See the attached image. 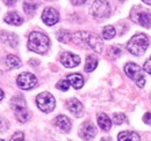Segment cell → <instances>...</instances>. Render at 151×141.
Returning <instances> with one entry per match:
<instances>
[{"instance_id":"obj_1","label":"cell","mask_w":151,"mask_h":141,"mask_svg":"<svg viewBox=\"0 0 151 141\" xmlns=\"http://www.w3.org/2000/svg\"><path fill=\"white\" fill-rule=\"evenodd\" d=\"M73 41L76 43L79 44H87L93 51L96 53H101L102 51V41L100 39V37L98 35H95L93 33L90 31H78L73 35Z\"/></svg>"},{"instance_id":"obj_2","label":"cell","mask_w":151,"mask_h":141,"mask_svg":"<svg viewBox=\"0 0 151 141\" xmlns=\"http://www.w3.org/2000/svg\"><path fill=\"white\" fill-rule=\"evenodd\" d=\"M50 41L47 36L42 33L34 31L29 35L28 38V48L29 50L36 53H45L49 49Z\"/></svg>"},{"instance_id":"obj_3","label":"cell","mask_w":151,"mask_h":141,"mask_svg":"<svg viewBox=\"0 0 151 141\" xmlns=\"http://www.w3.org/2000/svg\"><path fill=\"white\" fill-rule=\"evenodd\" d=\"M149 46V38L144 34H136L127 43L128 51L134 56H142Z\"/></svg>"},{"instance_id":"obj_4","label":"cell","mask_w":151,"mask_h":141,"mask_svg":"<svg viewBox=\"0 0 151 141\" xmlns=\"http://www.w3.org/2000/svg\"><path fill=\"white\" fill-rule=\"evenodd\" d=\"M130 18L134 22L138 23L139 26H142L144 28H150L151 27V13L143 9L139 6L132 8V13H130Z\"/></svg>"},{"instance_id":"obj_5","label":"cell","mask_w":151,"mask_h":141,"mask_svg":"<svg viewBox=\"0 0 151 141\" xmlns=\"http://www.w3.org/2000/svg\"><path fill=\"white\" fill-rule=\"evenodd\" d=\"M91 13L98 20H105L111 14V6L106 0H95L91 7Z\"/></svg>"},{"instance_id":"obj_6","label":"cell","mask_w":151,"mask_h":141,"mask_svg":"<svg viewBox=\"0 0 151 141\" xmlns=\"http://www.w3.org/2000/svg\"><path fill=\"white\" fill-rule=\"evenodd\" d=\"M124 72H126V74H127L132 80H134V81L137 83L138 87H141V88L144 87L145 78H144V75L142 74V70H141V67H139L138 65H136V64H134V63H129V64H127V65L124 66Z\"/></svg>"},{"instance_id":"obj_7","label":"cell","mask_w":151,"mask_h":141,"mask_svg":"<svg viewBox=\"0 0 151 141\" xmlns=\"http://www.w3.org/2000/svg\"><path fill=\"white\" fill-rule=\"evenodd\" d=\"M36 103L43 112H51L55 109V98L50 93H41L36 97Z\"/></svg>"},{"instance_id":"obj_8","label":"cell","mask_w":151,"mask_h":141,"mask_svg":"<svg viewBox=\"0 0 151 141\" xmlns=\"http://www.w3.org/2000/svg\"><path fill=\"white\" fill-rule=\"evenodd\" d=\"M17 82H18V86L21 89L29 90V89L34 88L36 86L37 79H36V76L34 74L26 72V73H22V74H20L19 76H18Z\"/></svg>"},{"instance_id":"obj_9","label":"cell","mask_w":151,"mask_h":141,"mask_svg":"<svg viewBox=\"0 0 151 141\" xmlns=\"http://www.w3.org/2000/svg\"><path fill=\"white\" fill-rule=\"evenodd\" d=\"M42 20L47 26H54L59 21V14L55 8L47 7L42 13Z\"/></svg>"},{"instance_id":"obj_10","label":"cell","mask_w":151,"mask_h":141,"mask_svg":"<svg viewBox=\"0 0 151 141\" xmlns=\"http://www.w3.org/2000/svg\"><path fill=\"white\" fill-rule=\"evenodd\" d=\"M96 134V130L95 126L91 122H85L80 126L79 130V135L84 139V140H91L93 139Z\"/></svg>"},{"instance_id":"obj_11","label":"cell","mask_w":151,"mask_h":141,"mask_svg":"<svg viewBox=\"0 0 151 141\" xmlns=\"http://www.w3.org/2000/svg\"><path fill=\"white\" fill-rule=\"evenodd\" d=\"M60 63H62L65 67L72 68V67H76V66L79 65L80 58H79V56H77V54H73V53H71V52H65V53H63L62 57H60Z\"/></svg>"},{"instance_id":"obj_12","label":"cell","mask_w":151,"mask_h":141,"mask_svg":"<svg viewBox=\"0 0 151 141\" xmlns=\"http://www.w3.org/2000/svg\"><path fill=\"white\" fill-rule=\"evenodd\" d=\"M66 106H68L69 111H70L75 117H81V116H83L84 108H83V104H81L78 100H76V98L70 100V101L66 103Z\"/></svg>"},{"instance_id":"obj_13","label":"cell","mask_w":151,"mask_h":141,"mask_svg":"<svg viewBox=\"0 0 151 141\" xmlns=\"http://www.w3.org/2000/svg\"><path fill=\"white\" fill-rule=\"evenodd\" d=\"M0 36H1V41H2L5 44L9 45L11 48H17V46H18L19 39H18V37H17L15 34L7 33V31H1Z\"/></svg>"},{"instance_id":"obj_14","label":"cell","mask_w":151,"mask_h":141,"mask_svg":"<svg viewBox=\"0 0 151 141\" xmlns=\"http://www.w3.org/2000/svg\"><path fill=\"white\" fill-rule=\"evenodd\" d=\"M55 125L57 127H59L60 130H63L64 132H69L71 130V120L66 117V116H58L55 118Z\"/></svg>"},{"instance_id":"obj_15","label":"cell","mask_w":151,"mask_h":141,"mask_svg":"<svg viewBox=\"0 0 151 141\" xmlns=\"http://www.w3.org/2000/svg\"><path fill=\"white\" fill-rule=\"evenodd\" d=\"M66 80L69 81V83L76 89H80L84 85V79L80 74L78 73H75V74H69Z\"/></svg>"},{"instance_id":"obj_16","label":"cell","mask_w":151,"mask_h":141,"mask_svg":"<svg viewBox=\"0 0 151 141\" xmlns=\"http://www.w3.org/2000/svg\"><path fill=\"white\" fill-rule=\"evenodd\" d=\"M98 124L100 126L101 130L104 131H109L111 130V126H112V120L109 119V117L106 115V113H99L98 115Z\"/></svg>"},{"instance_id":"obj_17","label":"cell","mask_w":151,"mask_h":141,"mask_svg":"<svg viewBox=\"0 0 151 141\" xmlns=\"http://www.w3.org/2000/svg\"><path fill=\"white\" fill-rule=\"evenodd\" d=\"M117 139L119 141H139V135L132 131H124L119 133Z\"/></svg>"},{"instance_id":"obj_18","label":"cell","mask_w":151,"mask_h":141,"mask_svg":"<svg viewBox=\"0 0 151 141\" xmlns=\"http://www.w3.org/2000/svg\"><path fill=\"white\" fill-rule=\"evenodd\" d=\"M5 22L8 23V24H12V26H20V24H22L23 19L21 18L17 12H11L6 15Z\"/></svg>"},{"instance_id":"obj_19","label":"cell","mask_w":151,"mask_h":141,"mask_svg":"<svg viewBox=\"0 0 151 141\" xmlns=\"http://www.w3.org/2000/svg\"><path fill=\"white\" fill-rule=\"evenodd\" d=\"M5 63H6L7 67L11 68V70L19 68V67H21V65H22V64H21V60H20L17 56H13V54H8V56L6 57Z\"/></svg>"},{"instance_id":"obj_20","label":"cell","mask_w":151,"mask_h":141,"mask_svg":"<svg viewBox=\"0 0 151 141\" xmlns=\"http://www.w3.org/2000/svg\"><path fill=\"white\" fill-rule=\"evenodd\" d=\"M15 111V117L17 119L21 122V123H26L29 118H30V113L28 112V110L26 109V106L23 108H19V109H14Z\"/></svg>"},{"instance_id":"obj_21","label":"cell","mask_w":151,"mask_h":141,"mask_svg":"<svg viewBox=\"0 0 151 141\" xmlns=\"http://www.w3.org/2000/svg\"><path fill=\"white\" fill-rule=\"evenodd\" d=\"M37 2L35 0H24L23 1V11L26 14L32 15L35 13L36 8H37Z\"/></svg>"},{"instance_id":"obj_22","label":"cell","mask_w":151,"mask_h":141,"mask_svg":"<svg viewBox=\"0 0 151 141\" xmlns=\"http://www.w3.org/2000/svg\"><path fill=\"white\" fill-rule=\"evenodd\" d=\"M96 65H98V59L95 56H88L86 58V65H85V70L86 72H92L96 68Z\"/></svg>"},{"instance_id":"obj_23","label":"cell","mask_w":151,"mask_h":141,"mask_svg":"<svg viewBox=\"0 0 151 141\" xmlns=\"http://www.w3.org/2000/svg\"><path fill=\"white\" fill-rule=\"evenodd\" d=\"M71 38H72V35H71L70 31H68V30L62 29V30H59V31L57 33V39H58L59 42H62V43H68V42H70Z\"/></svg>"},{"instance_id":"obj_24","label":"cell","mask_w":151,"mask_h":141,"mask_svg":"<svg viewBox=\"0 0 151 141\" xmlns=\"http://www.w3.org/2000/svg\"><path fill=\"white\" fill-rule=\"evenodd\" d=\"M115 34H116V31H115V29H114L112 26H107L102 30V36H104L105 39H112L114 36H115Z\"/></svg>"},{"instance_id":"obj_25","label":"cell","mask_w":151,"mask_h":141,"mask_svg":"<svg viewBox=\"0 0 151 141\" xmlns=\"http://www.w3.org/2000/svg\"><path fill=\"white\" fill-rule=\"evenodd\" d=\"M12 106H13V109L23 108V106H26V102H24V100L22 97L17 96V97H13L12 98Z\"/></svg>"},{"instance_id":"obj_26","label":"cell","mask_w":151,"mask_h":141,"mask_svg":"<svg viewBox=\"0 0 151 141\" xmlns=\"http://www.w3.org/2000/svg\"><path fill=\"white\" fill-rule=\"evenodd\" d=\"M56 87L59 89V90L66 91V90L69 89V87H70V83H69V81H68V80H62V81H59V82L57 83Z\"/></svg>"},{"instance_id":"obj_27","label":"cell","mask_w":151,"mask_h":141,"mask_svg":"<svg viewBox=\"0 0 151 141\" xmlns=\"http://www.w3.org/2000/svg\"><path fill=\"white\" fill-rule=\"evenodd\" d=\"M113 120L115 124L120 125V124H122L124 120H126V116H124L123 113H115L113 117Z\"/></svg>"},{"instance_id":"obj_28","label":"cell","mask_w":151,"mask_h":141,"mask_svg":"<svg viewBox=\"0 0 151 141\" xmlns=\"http://www.w3.org/2000/svg\"><path fill=\"white\" fill-rule=\"evenodd\" d=\"M11 141H24V134L22 132H15Z\"/></svg>"},{"instance_id":"obj_29","label":"cell","mask_w":151,"mask_h":141,"mask_svg":"<svg viewBox=\"0 0 151 141\" xmlns=\"http://www.w3.org/2000/svg\"><path fill=\"white\" fill-rule=\"evenodd\" d=\"M109 53L113 56V57H117V56H120V53H121V49L119 48V46H112L111 48V50H109Z\"/></svg>"},{"instance_id":"obj_30","label":"cell","mask_w":151,"mask_h":141,"mask_svg":"<svg viewBox=\"0 0 151 141\" xmlns=\"http://www.w3.org/2000/svg\"><path fill=\"white\" fill-rule=\"evenodd\" d=\"M143 68H144V70L147 72V73H149V74H151V57L144 63V66H143Z\"/></svg>"},{"instance_id":"obj_31","label":"cell","mask_w":151,"mask_h":141,"mask_svg":"<svg viewBox=\"0 0 151 141\" xmlns=\"http://www.w3.org/2000/svg\"><path fill=\"white\" fill-rule=\"evenodd\" d=\"M143 120H144V123L149 124L151 125V113L150 112H147L145 115H144V117H143Z\"/></svg>"},{"instance_id":"obj_32","label":"cell","mask_w":151,"mask_h":141,"mask_svg":"<svg viewBox=\"0 0 151 141\" xmlns=\"http://www.w3.org/2000/svg\"><path fill=\"white\" fill-rule=\"evenodd\" d=\"M71 2L76 6H80V5H84L86 2V0H71Z\"/></svg>"},{"instance_id":"obj_33","label":"cell","mask_w":151,"mask_h":141,"mask_svg":"<svg viewBox=\"0 0 151 141\" xmlns=\"http://www.w3.org/2000/svg\"><path fill=\"white\" fill-rule=\"evenodd\" d=\"M4 1H5V4L8 5V6H13L14 4L18 2V0H4Z\"/></svg>"},{"instance_id":"obj_34","label":"cell","mask_w":151,"mask_h":141,"mask_svg":"<svg viewBox=\"0 0 151 141\" xmlns=\"http://www.w3.org/2000/svg\"><path fill=\"white\" fill-rule=\"evenodd\" d=\"M2 98H4V91H2L1 89H0V101H1Z\"/></svg>"},{"instance_id":"obj_35","label":"cell","mask_w":151,"mask_h":141,"mask_svg":"<svg viewBox=\"0 0 151 141\" xmlns=\"http://www.w3.org/2000/svg\"><path fill=\"white\" fill-rule=\"evenodd\" d=\"M101 141H112V139L111 138H102Z\"/></svg>"},{"instance_id":"obj_36","label":"cell","mask_w":151,"mask_h":141,"mask_svg":"<svg viewBox=\"0 0 151 141\" xmlns=\"http://www.w3.org/2000/svg\"><path fill=\"white\" fill-rule=\"evenodd\" d=\"M143 1H144L147 5H150V6H151V0H143Z\"/></svg>"},{"instance_id":"obj_37","label":"cell","mask_w":151,"mask_h":141,"mask_svg":"<svg viewBox=\"0 0 151 141\" xmlns=\"http://www.w3.org/2000/svg\"><path fill=\"white\" fill-rule=\"evenodd\" d=\"M0 141H4V140H1V139H0Z\"/></svg>"}]
</instances>
